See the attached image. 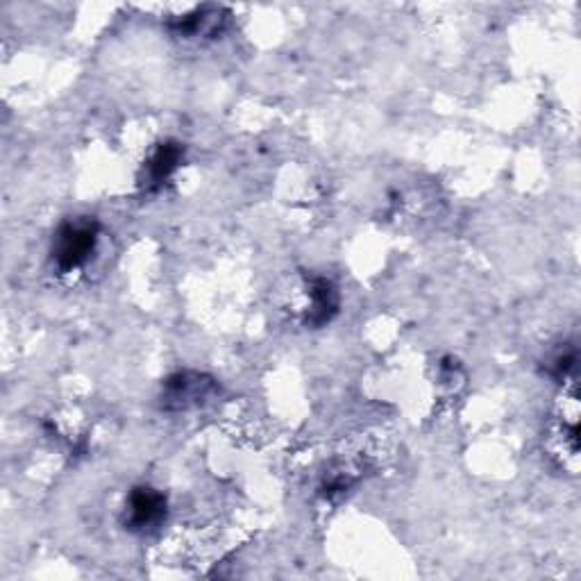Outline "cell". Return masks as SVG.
<instances>
[{"mask_svg": "<svg viewBox=\"0 0 581 581\" xmlns=\"http://www.w3.org/2000/svg\"><path fill=\"white\" fill-rule=\"evenodd\" d=\"M101 227L93 218H75L60 225L53 238V264L62 275L75 273L89 264L99 246Z\"/></svg>", "mask_w": 581, "mask_h": 581, "instance_id": "cell-1", "label": "cell"}, {"mask_svg": "<svg viewBox=\"0 0 581 581\" xmlns=\"http://www.w3.org/2000/svg\"><path fill=\"white\" fill-rule=\"evenodd\" d=\"M214 394H216L214 379L188 370L175 373L164 384L162 407L166 411H188L205 405Z\"/></svg>", "mask_w": 581, "mask_h": 581, "instance_id": "cell-2", "label": "cell"}, {"mask_svg": "<svg viewBox=\"0 0 581 581\" xmlns=\"http://www.w3.org/2000/svg\"><path fill=\"white\" fill-rule=\"evenodd\" d=\"M166 518V498L151 489V487H139L130 493L125 504V524L132 531H151L160 527Z\"/></svg>", "mask_w": 581, "mask_h": 581, "instance_id": "cell-3", "label": "cell"}, {"mask_svg": "<svg viewBox=\"0 0 581 581\" xmlns=\"http://www.w3.org/2000/svg\"><path fill=\"white\" fill-rule=\"evenodd\" d=\"M307 296H309V305H307L305 318H303L305 325L323 327L338 314V305H342V298H338V290L329 279H325V277L312 279L309 286H307Z\"/></svg>", "mask_w": 581, "mask_h": 581, "instance_id": "cell-4", "label": "cell"}, {"mask_svg": "<svg viewBox=\"0 0 581 581\" xmlns=\"http://www.w3.org/2000/svg\"><path fill=\"white\" fill-rule=\"evenodd\" d=\"M182 145L175 141H166L157 145V151L151 155V160L145 162V173H143V186L149 191L162 188L173 173L182 164Z\"/></svg>", "mask_w": 581, "mask_h": 581, "instance_id": "cell-5", "label": "cell"}]
</instances>
